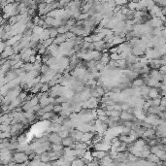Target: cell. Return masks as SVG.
I'll list each match as a JSON object with an SVG mask.
<instances>
[{"mask_svg":"<svg viewBox=\"0 0 166 166\" xmlns=\"http://www.w3.org/2000/svg\"><path fill=\"white\" fill-rule=\"evenodd\" d=\"M12 160L14 161L15 163H23L25 161L28 160V156L24 153V152H15L13 153V157H12Z\"/></svg>","mask_w":166,"mask_h":166,"instance_id":"cell-1","label":"cell"},{"mask_svg":"<svg viewBox=\"0 0 166 166\" xmlns=\"http://www.w3.org/2000/svg\"><path fill=\"white\" fill-rule=\"evenodd\" d=\"M62 139L58 135V133H51L48 135V142L50 144H54V145H60L61 144Z\"/></svg>","mask_w":166,"mask_h":166,"instance_id":"cell-2","label":"cell"},{"mask_svg":"<svg viewBox=\"0 0 166 166\" xmlns=\"http://www.w3.org/2000/svg\"><path fill=\"white\" fill-rule=\"evenodd\" d=\"M13 54H15L13 48L12 47H5V49L3 50V51L0 53V58H2V59L7 60L8 58H10L11 56H13Z\"/></svg>","mask_w":166,"mask_h":166,"instance_id":"cell-3","label":"cell"},{"mask_svg":"<svg viewBox=\"0 0 166 166\" xmlns=\"http://www.w3.org/2000/svg\"><path fill=\"white\" fill-rule=\"evenodd\" d=\"M136 118L134 117V115L132 114H129L127 112H122L121 113V116H120V120L122 122H133Z\"/></svg>","mask_w":166,"mask_h":166,"instance_id":"cell-4","label":"cell"},{"mask_svg":"<svg viewBox=\"0 0 166 166\" xmlns=\"http://www.w3.org/2000/svg\"><path fill=\"white\" fill-rule=\"evenodd\" d=\"M157 97H161L159 95V89L158 88H154V87H150V91H149V98L150 99H154Z\"/></svg>","mask_w":166,"mask_h":166,"instance_id":"cell-5","label":"cell"},{"mask_svg":"<svg viewBox=\"0 0 166 166\" xmlns=\"http://www.w3.org/2000/svg\"><path fill=\"white\" fill-rule=\"evenodd\" d=\"M75 143V141L73 140L72 138L70 137H67V138H64V139H62V141H61V146L62 147H68V148H70L73 144Z\"/></svg>","mask_w":166,"mask_h":166,"instance_id":"cell-6","label":"cell"},{"mask_svg":"<svg viewBox=\"0 0 166 166\" xmlns=\"http://www.w3.org/2000/svg\"><path fill=\"white\" fill-rule=\"evenodd\" d=\"M149 91H150V87L148 86H143L141 87L140 94L141 96H143V99H149Z\"/></svg>","mask_w":166,"mask_h":166,"instance_id":"cell-7","label":"cell"},{"mask_svg":"<svg viewBox=\"0 0 166 166\" xmlns=\"http://www.w3.org/2000/svg\"><path fill=\"white\" fill-rule=\"evenodd\" d=\"M94 134L92 133H90V132H86V133H84L83 134V136L81 138V140H80V142H83V143H86L87 141H90L92 138H93Z\"/></svg>","mask_w":166,"mask_h":166,"instance_id":"cell-8","label":"cell"},{"mask_svg":"<svg viewBox=\"0 0 166 166\" xmlns=\"http://www.w3.org/2000/svg\"><path fill=\"white\" fill-rule=\"evenodd\" d=\"M29 149V145L26 143H22V144H19L16 152H25Z\"/></svg>","mask_w":166,"mask_h":166,"instance_id":"cell-9","label":"cell"},{"mask_svg":"<svg viewBox=\"0 0 166 166\" xmlns=\"http://www.w3.org/2000/svg\"><path fill=\"white\" fill-rule=\"evenodd\" d=\"M124 42H126L125 38H121L120 36H114L112 45H113V46H119V45L124 43Z\"/></svg>","mask_w":166,"mask_h":166,"instance_id":"cell-10","label":"cell"},{"mask_svg":"<svg viewBox=\"0 0 166 166\" xmlns=\"http://www.w3.org/2000/svg\"><path fill=\"white\" fill-rule=\"evenodd\" d=\"M132 85H133L134 87H142L143 86H145V83L144 81H143V79L137 78V79H135L132 82Z\"/></svg>","mask_w":166,"mask_h":166,"instance_id":"cell-11","label":"cell"},{"mask_svg":"<svg viewBox=\"0 0 166 166\" xmlns=\"http://www.w3.org/2000/svg\"><path fill=\"white\" fill-rule=\"evenodd\" d=\"M147 161H150V162H152V163H158L159 162V158L155 155V154H153V153H150L149 155H148V157H147Z\"/></svg>","mask_w":166,"mask_h":166,"instance_id":"cell-12","label":"cell"},{"mask_svg":"<svg viewBox=\"0 0 166 166\" xmlns=\"http://www.w3.org/2000/svg\"><path fill=\"white\" fill-rule=\"evenodd\" d=\"M56 115L53 112H50V113H45L41 118H39V120H41V121H50L51 118L53 117V116Z\"/></svg>","mask_w":166,"mask_h":166,"instance_id":"cell-13","label":"cell"},{"mask_svg":"<svg viewBox=\"0 0 166 166\" xmlns=\"http://www.w3.org/2000/svg\"><path fill=\"white\" fill-rule=\"evenodd\" d=\"M42 85L43 84H41V83H39V84H37L36 86H34V87H32V88H30L29 89V91L31 92V93L33 94H37L38 92H40V89H41V87H42Z\"/></svg>","mask_w":166,"mask_h":166,"instance_id":"cell-14","label":"cell"},{"mask_svg":"<svg viewBox=\"0 0 166 166\" xmlns=\"http://www.w3.org/2000/svg\"><path fill=\"white\" fill-rule=\"evenodd\" d=\"M44 31V28L43 27H40V26H33V28H32V32H33V34H36V35H41L42 34V32Z\"/></svg>","mask_w":166,"mask_h":166,"instance_id":"cell-15","label":"cell"},{"mask_svg":"<svg viewBox=\"0 0 166 166\" xmlns=\"http://www.w3.org/2000/svg\"><path fill=\"white\" fill-rule=\"evenodd\" d=\"M70 27H68L67 25H63V26H59L58 27V34H65L66 32L69 31Z\"/></svg>","mask_w":166,"mask_h":166,"instance_id":"cell-16","label":"cell"},{"mask_svg":"<svg viewBox=\"0 0 166 166\" xmlns=\"http://www.w3.org/2000/svg\"><path fill=\"white\" fill-rule=\"evenodd\" d=\"M58 135L60 138H61V139H64V138L69 137V135H70V132H69L68 130H61V131L58 132Z\"/></svg>","mask_w":166,"mask_h":166,"instance_id":"cell-17","label":"cell"},{"mask_svg":"<svg viewBox=\"0 0 166 166\" xmlns=\"http://www.w3.org/2000/svg\"><path fill=\"white\" fill-rule=\"evenodd\" d=\"M84 165L85 164H84L82 158H76L70 163V166H84Z\"/></svg>","mask_w":166,"mask_h":166,"instance_id":"cell-18","label":"cell"},{"mask_svg":"<svg viewBox=\"0 0 166 166\" xmlns=\"http://www.w3.org/2000/svg\"><path fill=\"white\" fill-rule=\"evenodd\" d=\"M49 31H50V38L54 39V38L58 35V28H54V27H50V28H49Z\"/></svg>","mask_w":166,"mask_h":166,"instance_id":"cell-19","label":"cell"},{"mask_svg":"<svg viewBox=\"0 0 166 166\" xmlns=\"http://www.w3.org/2000/svg\"><path fill=\"white\" fill-rule=\"evenodd\" d=\"M11 130V125H6L4 123H0V132H9Z\"/></svg>","mask_w":166,"mask_h":166,"instance_id":"cell-20","label":"cell"},{"mask_svg":"<svg viewBox=\"0 0 166 166\" xmlns=\"http://www.w3.org/2000/svg\"><path fill=\"white\" fill-rule=\"evenodd\" d=\"M22 68L26 73L30 72V71H32V69H33V64H31V63H23Z\"/></svg>","mask_w":166,"mask_h":166,"instance_id":"cell-21","label":"cell"},{"mask_svg":"<svg viewBox=\"0 0 166 166\" xmlns=\"http://www.w3.org/2000/svg\"><path fill=\"white\" fill-rule=\"evenodd\" d=\"M32 34H33V32H32V29H27L25 28V30L23 31V33H22V38H30V37L32 36Z\"/></svg>","mask_w":166,"mask_h":166,"instance_id":"cell-22","label":"cell"},{"mask_svg":"<svg viewBox=\"0 0 166 166\" xmlns=\"http://www.w3.org/2000/svg\"><path fill=\"white\" fill-rule=\"evenodd\" d=\"M17 22H18V21H17V17H16V16H13V17L9 18V19L7 20V24H9L10 26L15 25Z\"/></svg>","mask_w":166,"mask_h":166,"instance_id":"cell-23","label":"cell"},{"mask_svg":"<svg viewBox=\"0 0 166 166\" xmlns=\"http://www.w3.org/2000/svg\"><path fill=\"white\" fill-rule=\"evenodd\" d=\"M63 149V147L60 145H54V144H51V150L52 152H60L61 150Z\"/></svg>","mask_w":166,"mask_h":166,"instance_id":"cell-24","label":"cell"},{"mask_svg":"<svg viewBox=\"0 0 166 166\" xmlns=\"http://www.w3.org/2000/svg\"><path fill=\"white\" fill-rule=\"evenodd\" d=\"M127 65H126V60L125 59H119L117 61V67H120V68H125Z\"/></svg>","mask_w":166,"mask_h":166,"instance_id":"cell-25","label":"cell"},{"mask_svg":"<svg viewBox=\"0 0 166 166\" xmlns=\"http://www.w3.org/2000/svg\"><path fill=\"white\" fill-rule=\"evenodd\" d=\"M75 151H76V157H79V158H83L87 152V150H75Z\"/></svg>","mask_w":166,"mask_h":166,"instance_id":"cell-26","label":"cell"},{"mask_svg":"<svg viewBox=\"0 0 166 166\" xmlns=\"http://www.w3.org/2000/svg\"><path fill=\"white\" fill-rule=\"evenodd\" d=\"M53 43V39L52 38H49V39H47V40H45V41H43V43H42V45L44 46V48H48L49 46H51V44Z\"/></svg>","mask_w":166,"mask_h":166,"instance_id":"cell-27","label":"cell"},{"mask_svg":"<svg viewBox=\"0 0 166 166\" xmlns=\"http://www.w3.org/2000/svg\"><path fill=\"white\" fill-rule=\"evenodd\" d=\"M49 70H50L49 66H47L46 64H42V65H41V67H40V74H42V75H45V74L48 72Z\"/></svg>","mask_w":166,"mask_h":166,"instance_id":"cell-28","label":"cell"},{"mask_svg":"<svg viewBox=\"0 0 166 166\" xmlns=\"http://www.w3.org/2000/svg\"><path fill=\"white\" fill-rule=\"evenodd\" d=\"M49 90H50V87H49V85H48V84H43V85H42V87H41V89H40V92H42V93H46V92H49Z\"/></svg>","mask_w":166,"mask_h":166,"instance_id":"cell-29","label":"cell"},{"mask_svg":"<svg viewBox=\"0 0 166 166\" xmlns=\"http://www.w3.org/2000/svg\"><path fill=\"white\" fill-rule=\"evenodd\" d=\"M29 104L31 105V107H33V106H36V105H38L39 104V99L36 97V95H34L33 96V98L29 101Z\"/></svg>","mask_w":166,"mask_h":166,"instance_id":"cell-30","label":"cell"},{"mask_svg":"<svg viewBox=\"0 0 166 166\" xmlns=\"http://www.w3.org/2000/svg\"><path fill=\"white\" fill-rule=\"evenodd\" d=\"M62 110H63V108H62V106H61V105H54V106H53V110H52V112L57 115V114H59Z\"/></svg>","mask_w":166,"mask_h":166,"instance_id":"cell-31","label":"cell"},{"mask_svg":"<svg viewBox=\"0 0 166 166\" xmlns=\"http://www.w3.org/2000/svg\"><path fill=\"white\" fill-rule=\"evenodd\" d=\"M109 58H110V60H114V61H118L119 59H121L120 54H118V53H111V54H109Z\"/></svg>","mask_w":166,"mask_h":166,"instance_id":"cell-32","label":"cell"},{"mask_svg":"<svg viewBox=\"0 0 166 166\" xmlns=\"http://www.w3.org/2000/svg\"><path fill=\"white\" fill-rule=\"evenodd\" d=\"M52 110H53V105H52V104H49V105H47L46 107H44L43 108V111L45 112V113L52 112Z\"/></svg>","mask_w":166,"mask_h":166,"instance_id":"cell-33","label":"cell"},{"mask_svg":"<svg viewBox=\"0 0 166 166\" xmlns=\"http://www.w3.org/2000/svg\"><path fill=\"white\" fill-rule=\"evenodd\" d=\"M89 19V15L88 14H80L79 18L77 19L78 21H87Z\"/></svg>","mask_w":166,"mask_h":166,"instance_id":"cell-34","label":"cell"},{"mask_svg":"<svg viewBox=\"0 0 166 166\" xmlns=\"http://www.w3.org/2000/svg\"><path fill=\"white\" fill-rule=\"evenodd\" d=\"M7 138H11V134L9 132H0V140L7 139Z\"/></svg>","mask_w":166,"mask_h":166,"instance_id":"cell-35","label":"cell"},{"mask_svg":"<svg viewBox=\"0 0 166 166\" xmlns=\"http://www.w3.org/2000/svg\"><path fill=\"white\" fill-rule=\"evenodd\" d=\"M27 94H28V93H27V91H22L21 93L19 94V96H18V97H19V98H20L22 101H24V99L26 98Z\"/></svg>","mask_w":166,"mask_h":166,"instance_id":"cell-36","label":"cell"},{"mask_svg":"<svg viewBox=\"0 0 166 166\" xmlns=\"http://www.w3.org/2000/svg\"><path fill=\"white\" fill-rule=\"evenodd\" d=\"M160 98H161V97H157V98L152 99V104H153V107H158L159 105H160Z\"/></svg>","mask_w":166,"mask_h":166,"instance_id":"cell-37","label":"cell"},{"mask_svg":"<svg viewBox=\"0 0 166 166\" xmlns=\"http://www.w3.org/2000/svg\"><path fill=\"white\" fill-rule=\"evenodd\" d=\"M96 111V115H97V117H101V116H105V110L104 109H96L95 110Z\"/></svg>","mask_w":166,"mask_h":166,"instance_id":"cell-38","label":"cell"},{"mask_svg":"<svg viewBox=\"0 0 166 166\" xmlns=\"http://www.w3.org/2000/svg\"><path fill=\"white\" fill-rule=\"evenodd\" d=\"M108 51H109V52H110V54H111V53H118V51H119V47H118V46L112 47V48L109 49Z\"/></svg>","mask_w":166,"mask_h":166,"instance_id":"cell-39","label":"cell"},{"mask_svg":"<svg viewBox=\"0 0 166 166\" xmlns=\"http://www.w3.org/2000/svg\"><path fill=\"white\" fill-rule=\"evenodd\" d=\"M158 72L160 75H165V72H166V67L165 65L164 66H160L158 68Z\"/></svg>","mask_w":166,"mask_h":166,"instance_id":"cell-40","label":"cell"},{"mask_svg":"<svg viewBox=\"0 0 166 166\" xmlns=\"http://www.w3.org/2000/svg\"><path fill=\"white\" fill-rule=\"evenodd\" d=\"M160 105L161 106H166V97H161L160 98Z\"/></svg>","mask_w":166,"mask_h":166,"instance_id":"cell-41","label":"cell"},{"mask_svg":"<svg viewBox=\"0 0 166 166\" xmlns=\"http://www.w3.org/2000/svg\"><path fill=\"white\" fill-rule=\"evenodd\" d=\"M35 56H30V58H29V63L31 64H35Z\"/></svg>","mask_w":166,"mask_h":166,"instance_id":"cell-42","label":"cell"},{"mask_svg":"<svg viewBox=\"0 0 166 166\" xmlns=\"http://www.w3.org/2000/svg\"><path fill=\"white\" fill-rule=\"evenodd\" d=\"M0 166H3V165H2V164H0Z\"/></svg>","mask_w":166,"mask_h":166,"instance_id":"cell-43","label":"cell"},{"mask_svg":"<svg viewBox=\"0 0 166 166\" xmlns=\"http://www.w3.org/2000/svg\"><path fill=\"white\" fill-rule=\"evenodd\" d=\"M0 8H1V7H0Z\"/></svg>","mask_w":166,"mask_h":166,"instance_id":"cell-44","label":"cell"}]
</instances>
